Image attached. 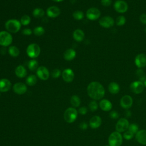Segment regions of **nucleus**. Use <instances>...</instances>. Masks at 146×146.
<instances>
[{"label": "nucleus", "instance_id": "obj_21", "mask_svg": "<svg viewBox=\"0 0 146 146\" xmlns=\"http://www.w3.org/2000/svg\"><path fill=\"white\" fill-rule=\"evenodd\" d=\"M11 87V83L7 79H0V92H5L9 91Z\"/></svg>", "mask_w": 146, "mask_h": 146}, {"label": "nucleus", "instance_id": "obj_16", "mask_svg": "<svg viewBox=\"0 0 146 146\" xmlns=\"http://www.w3.org/2000/svg\"><path fill=\"white\" fill-rule=\"evenodd\" d=\"M13 89L15 93L18 95H22L27 91V88L25 84L21 82H18L14 84Z\"/></svg>", "mask_w": 146, "mask_h": 146}, {"label": "nucleus", "instance_id": "obj_13", "mask_svg": "<svg viewBox=\"0 0 146 146\" xmlns=\"http://www.w3.org/2000/svg\"><path fill=\"white\" fill-rule=\"evenodd\" d=\"M135 64L138 68H143L146 66V55L144 53L137 54L135 58Z\"/></svg>", "mask_w": 146, "mask_h": 146}, {"label": "nucleus", "instance_id": "obj_22", "mask_svg": "<svg viewBox=\"0 0 146 146\" xmlns=\"http://www.w3.org/2000/svg\"><path fill=\"white\" fill-rule=\"evenodd\" d=\"M108 90L111 94L115 95L119 93L120 91V86L117 83L115 82H112L108 84Z\"/></svg>", "mask_w": 146, "mask_h": 146}, {"label": "nucleus", "instance_id": "obj_31", "mask_svg": "<svg viewBox=\"0 0 146 146\" xmlns=\"http://www.w3.org/2000/svg\"><path fill=\"white\" fill-rule=\"evenodd\" d=\"M33 15L35 18H41L44 15V11L40 8H36L33 10Z\"/></svg>", "mask_w": 146, "mask_h": 146}, {"label": "nucleus", "instance_id": "obj_15", "mask_svg": "<svg viewBox=\"0 0 146 146\" xmlns=\"http://www.w3.org/2000/svg\"><path fill=\"white\" fill-rule=\"evenodd\" d=\"M62 76L63 80L67 83L71 82L74 79V72L71 68L64 69L62 73Z\"/></svg>", "mask_w": 146, "mask_h": 146}, {"label": "nucleus", "instance_id": "obj_44", "mask_svg": "<svg viewBox=\"0 0 146 146\" xmlns=\"http://www.w3.org/2000/svg\"><path fill=\"white\" fill-rule=\"evenodd\" d=\"M32 33H33V31L30 29L26 28L22 30V34L25 35H30L32 34Z\"/></svg>", "mask_w": 146, "mask_h": 146}, {"label": "nucleus", "instance_id": "obj_45", "mask_svg": "<svg viewBox=\"0 0 146 146\" xmlns=\"http://www.w3.org/2000/svg\"><path fill=\"white\" fill-rule=\"evenodd\" d=\"M79 127H80V129H82L83 130H85V129H87V128H88V124L86 122L83 121L80 124Z\"/></svg>", "mask_w": 146, "mask_h": 146}, {"label": "nucleus", "instance_id": "obj_5", "mask_svg": "<svg viewBox=\"0 0 146 146\" xmlns=\"http://www.w3.org/2000/svg\"><path fill=\"white\" fill-rule=\"evenodd\" d=\"M26 52L27 55L31 58H37L40 52V49L39 46L36 43L30 44L27 48Z\"/></svg>", "mask_w": 146, "mask_h": 146}, {"label": "nucleus", "instance_id": "obj_42", "mask_svg": "<svg viewBox=\"0 0 146 146\" xmlns=\"http://www.w3.org/2000/svg\"><path fill=\"white\" fill-rule=\"evenodd\" d=\"M139 21L143 25H146V14H141L139 17Z\"/></svg>", "mask_w": 146, "mask_h": 146}, {"label": "nucleus", "instance_id": "obj_14", "mask_svg": "<svg viewBox=\"0 0 146 146\" xmlns=\"http://www.w3.org/2000/svg\"><path fill=\"white\" fill-rule=\"evenodd\" d=\"M36 75L40 79L46 80L49 78L50 73L48 69L46 67L40 66L36 70Z\"/></svg>", "mask_w": 146, "mask_h": 146}, {"label": "nucleus", "instance_id": "obj_28", "mask_svg": "<svg viewBox=\"0 0 146 146\" xmlns=\"http://www.w3.org/2000/svg\"><path fill=\"white\" fill-rule=\"evenodd\" d=\"M70 103L74 107H78L80 104V99L77 95H72L70 99Z\"/></svg>", "mask_w": 146, "mask_h": 146}, {"label": "nucleus", "instance_id": "obj_46", "mask_svg": "<svg viewBox=\"0 0 146 146\" xmlns=\"http://www.w3.org/2000/svg\"><path fill=\"white\" fill-rule=\"evenodd\" d=\"M125 116L128 117H129L131 116V112L129 110H127L125 112Z\"/></svg>", "mask_w": 146, "mask_h": 146}, {"label": "nucleus", "instance_id": "obj_23", "mask_svg": "<svg viewBox=\"0 0 146 146\" xmlns=\"http://www.w3.org/2000/svg\"><path fill=\"white\" fill-rule=\"evenodd\" d=\"M15 74L19 78H23L27 75V71L24 66L22 65L18 66L15 70Z\"/></svg>", "mask_w": 146, "mask_h": 146}, {"label": "nucleus", "instance_id": "obj_35", "mask_svg": "<svg viewBox=\"0 0 146 146\" xmlns=\"http://www.w3.org/2000/svg\"><path fill=\"white\" fill-rule=\"evenodd\" d=\"M31 21L30 17L27 15H23L21 18V23L23 26L28 25Z\"/></svg>", "mask_w": 146, "mask_h": 146}, {"label": "nucleus", "instance_id": "obj_12", "mask_svg": "<svg viewBox=\"0 0 146 146\" xmlns=\"http://www.w3.org/2000/svg\"><path fill=\"white\" fill-rule=\"evenodd\" d=\"M120 104L123 108L128 110L131 108L133 104V99L130 95H125L120 99Z\"/></svg>", "mask_w": 146, "mask_h": 146}, {"label": "nucleus", "instance_id": "obj_49", "mask_svg": "<svg viewBox=\"0 0 146 146\" xmlns=\"http://www.w3.org/2000/svg\"><path fill=\"white\" fill-rule=\"evenodd\" d=\"M144 32L146 33V27L144 28Z\"/></svg>", "mask_w": 146, "mask_h": 146}, {"label": "nucleus", "instance_id": "obj_30", "mask_svg": "<svg viewBox=\"0 0 146 146\" xmlns=\"http://www.w3.org/2000/svg\"><path fill=\"white\" fill-rule=\"evenodd\" d=\"M28 67L32 71H34L37 70L38 68V62L35 59H32V60H30L28 63Z\"/></svg>", "mask_w": 146, "mask_h": 146}, {"label": "nucleus", "instance_id": "obj_3", "mask_svg": "<svg viewBox=\"0 0 146 146\" xmlns=\"http://www.w3.org/2000/svg\"><path fill=\"white\" fill-rule=\"evenodd\" d=\"M108 141L110 146H121L123 143V136L117 131L113 132L109 136Z\"/></svg>", "mask_w": 146, "mask_h": 146}, {"label": "nucleus", "instance_id": "obj_19", "mask_svg": "<svg viewBox=\"0 0 146 146\" xmlns=\"http://www.w3.org/2000/svg\"><path fill=\"white\" fill-rule=\"evenodd\" d=\"M135 137L137 141L142 144L146 145V130H139L135 135Z\"/></svg>", "mask_w": 146, "mask_h": 146}, {"label": "nucleus", "instance_id": "obj_26", "mask_svg": "<svg viewBox=\"0 0 146 146\" xmlns=\"http://www.w3.org/2000/svg\"><path fill=\"white\" fill-rule=\"evenodd\" d=\"M9 54L13 57H17L19 55V50L15 46H11L9 48Z\"/></svg>", "mask_w": 146, "mask_h": 146}, {"label": "nucleus", "instance_id": "obj_6", "mask_svg": "<svg viewBox=\"0 0 146 146\" xmlns=\"http://www.w3.org/2000/svg\"><path fill=\"white\" fill-rule=\"evenodd\" d=\"M13 42V36L6 31L0 32V45L3 47L9 46Z\"/></svg>", "mask_w": 146, "mask_h": 146}, {"label": "nucleus", "instance_id": "obj_51", "mask_svg": "<svg viewBox=\"0 0 146 146\" xmlns=\"http://www.w3.org/2000/svg\"><path fill=\"white\" fill-rule=\"evenodd\" d=\"M0 95H1V94H0Z\"/></svg>", "mask_w": 146, "mask_h": 146}, {"label": "nucleus", "instance_id": "obj_47", "mask_svg": "<svg viewBox=\"0 0 146 146\" xmlns=\"http://www.w3.org/2000/svg\"><path fill=\"white\" fill-rule=\"evenodd\" d=\"M143 83H144V87H146V78H145V79L144 80V82H143Z\"/></svg>", "mask_w": 146, "mask_h": 146}, {"label": "nucleus", "instance_id": "obj_43", "mask_svg": "<svg viewBox=\"0 0 146 146\" xmlns=\"http://www.w3.org/2000/svg\"><path fill=\"white\" fill-rule=\"evenodd\" d=\"M88 110L86 107H81L80 108H79L78 112L81 114V115H86L87 113Z\"/></svg>", "mask_w": 146, "mask_h": 146}, {"label": "nucleus", "instance_id": "obj_48", "mask_svg": "<svg viewBox=\"0 0 146 146\" xmlns=\"http://www.w3.org/2000/svg\"><path fill=\"white\" fill-rule=\"evenodd\" d=\"M52 1H54V2H61V1H63V0H52Z\"/></svg>", "mask_w": 146, "mask_h": 146}, {"label": "nucleus", "instance_id": "obj_11", "mask_svg": "<svg viewBox=\"0 0 146 146\" xmlns=\"http://www.w3.org/2000/svg\"><path fill=\"white\" fill-rule=\"evenodd\" d=\"M144 87L143 82L140 80L134 81L132 82L129 86L131 91L135 94H139L143 92L144 90Z\"/></svg>", "mask_w": 146, "mask_h": 146}, {"label": "nucleus", "instance_id": "obj_32", "mask_svg": "<svg viewBox=\"0 0 146 146\" xmlns=\"http://www.w3.org/2000/svg\"><path fill=\"white\" fill-rule=\"evenodd\" d=\"M72 16L75 19L80 21L84 18V13L80 10H76L73 13Z\"/></svg>", "mask_w": 146, "mask_h": 146}, {"label": "nucleus", "instance_id": "obj_29", "mask_svg": "<svg viewBox=\"0 0 146 146\" xmlns=\"http://www.w3.org/2000/svg\"><path fill=\"white\" fill-rule=\"evenodd\" d=\"M126 23V18L124 16L120 15H119L115 20V23L118 26H123Z\"/></svg>", "mask_w": 146, "mask_h": 146}, {"label": "nucleus", "instance_id": "obj_50", "mask_svg": "<svg viewBox=\"0 0 146 146\" xmlns=\"http://www.w3.org/2000/svg\"><path fill=\"white\" fill-rule=\"evenodd\" d=\"M105 146H110L109 145H105Z\"/></svg>", "mask_w": 146, "mask_h": 146}, {"label": "nucleus", "instance_id": "obj_36", "mask_svg": "<svg viewBox=\"0 0 146 146\" xmlns=\"http://www.w3.org/2000/svg\"><path fill=\"white\" fill-rule=\"evenodd\" d=\"M88 107H89V108H90L91 111L94 112V111H96L98 110V103L96 102V100H92L90 102V103L88 104Z\"/></svg>", "mask_w": 146, "mask_h": 146}, {"label": "nucleus", "instance_id": "obj_8", "mask_svg": "<svg viewBox=\"0 0 146 146\" xmlns=\"http://www.w3.org/2000/svg\"><path fill=\"white\" fill-rule=\"evenodd\" d=\"M115 23V21H114V19L110 15H106L102 17L99 20V25L102 27L106 29H108L113 27Z\"/></svg>", "mask_w": 146, "mask_h": 146}, {"label": "nucleus", "instance_id": "obj_34", "mask_svg": "<svg viewBox=\"0 0 146 146\" xmlns=\"http://www.w3.org/2000/svg\"><path fill=\"white\" fill-rule=\"evenodd\" d=\"M44 29L42 26H37L35 27L33 30V33L36 36H41L44 34Z\"/></svg>", "mask_w": 146, "mask_h": 146}, {"label": "nucleus", "instance_id": "obj_27", "mask_svg": "<svg viewBox=\"0 0 146 146\" xmlns=\"http://www.w3.org/2000/svg\"><path fill=\"white\" fill-rule=\"evenodd\" d=\"M37 82V78L35 75H29L26 80V83L27 85L30 86H34Z\"/></svg>", "mask_w": 146, "mask_h": 146}, {"label": "nucleus", "instance_id": "obj_9", "mask_svg": "<svg viewBox=\"0 0 146 146\" xmlns=\"http://www.w3.org/2000/svg\"><path fill=\"white\" fill-rule=\"evenodd\" d=\"M129 125V121L126 118L121 117L119 119L116 124V130L119 132H123L128 130Z\"/></svg>", "mask_w": 146, "mask_h": 146}, {"label": "nucleus", "instance_id": "obj_40", "mask_svg": "<svg viewBox=\"0 0 146 146\" xmlns=\"http://www.w3.org/2000/svg\"><path fill=\"white\" fill-rule=\"evenodd\" d=\"M109 116L112 119H116L119 117V113L116 111H112L110 112Z\"/></svg>", "mask_w": 146, "mask_h": 146}, {"label": "nucleus", "instance_id": "obj_39", "mask_svg": "<svg viewBox=\"0 0 146 146\" xmlns=\"http://www.w3.org/2000/svg\"><path fill=\"white\" fill-rule=\"evenodd\" d=\"M61 74V71L59 69H54L52 71V73H51V75H52V77H53L54 78H59Z\"/></svg>", "mask_w": 146, "mask_h": 146}, {"label": "nucleus", "instance_id": "obj_25", "mask_svg": "<svg viewBox=\"0 0 146 146\" xmlns=\"http://www.w3.org/2000/svg\"><path fill=\"white\" fill-rule=\"evenodd\" d=\"M73 38L76 41L81 42L84 38V33L81 29H76L73 33Z\"/></svg>", "mask_w": 146, "mask_h": 146}, {"label": "nucleus", "instance_id": "obj_7", "mask_svg": "<svg viewBox=\"0 0 146 146\" xmlns=\"http://www.w3.org/2000/svg\"><path fill=\"white\" fill-rule=\"evenodd\" d=\"M113 9L117 13L123 14L128 11V5L124 0H116L113 3Z\"/></svg>", "mask_w": 146, "mask_h": 146}, {"label": "nucleus", "instance_id": "obj_20", "mask_svg": "<svg viewBox=\"0 0 146 146\" xmlns=\"http://www.w3.org/2000/svg\"><path fill=\"white\" fill-rule=\"evenodd\" d=\"M99 107L103 111H110L112 108V104L111 102L106 99H102L99 104Z\"/></svg>", "mask_w": 146, "mask_h": 146}, {"label": "nucleus", "instance_id": "obj_33", "mask_svg": "<svg viewBox=\"0 0 146 146\" xmlns=\"http://www.w3.org/2000/svg\"><path fill=\"white\" fill-rule=\"evenodd\" d=\"M136 75L139 78V80L141 81V82H144V80L145 79L146 77H145V73L144 72V71L142 70V68H138L137 70H136Z\"/></svg>", "mask_w": 146, "mask_h": 146}, {"label": "nucleus", "instance_id": "obj_37", "mask_svg": "<svg viewBox=\"0 0 146 146\" xmlns=\"http://www.w3.org/2000/svg\"><path fill=\"white\" fill-rule=\"evenodd\" d=\"M128 130L130 132H131L134 135H136V133L139 131V126H138V125H137L136 124H135V123L131 124L129 125Z\"/></svg>", "mask_w": 146, "mask_h": 146}, {"label": "nucleus", "instance_id": "obj_24", "mask_svg": "<svg viewBox=\"0 0 146 146\" xmlns=\"http://www.w3.org/2000/svg\"><path fill=\"white\" fill-rule=\"evenodd\" d=\"M76 56V52L72 48H68L66 50L63 54V57L66 60H71Z\"/></svg>", "mask_w": 146, "mask_h": 146}, {"label": "nucleus", "instance_id": "obj_10", "mask_svg": "<svg viewBox=\"0 0 146 146\" xmlns=\"http://www.w3.org/2000/svg\"><path fill=\"white\" fill-rule=\"evenodd\" d=\"M86 17L90 21H95L99 19L101 15V12L96 7H91L88 9L86 14Z\"/></svg>", "mask_w": 146, "mask_h": 146}, {"label": "nucleus", "instance_id": "obj_17", "mask_svg": "<svg viewBox=\"0 0 146 146\" xmlns=\"http://www.w3.org/2000/svg\"><path fill=\"white\" fill-rule=\"evenodd\" d=\"M102 124V119L99 116L95 115L92 116L89 121V125L92 129L99 128Z\"/></svg>", "mask_w": 146, "mask_h": 146}, {"label": "nucleus", "instance_id": "obj_1", "mask_svg": "<svg viewBox=\"0 0 146 146\" xmlns=\"http://www.w3.org/2000/svg\"><path fill=\"white\" fill-rule=\"evenodd\" d=\"M88 95L93 100H98L102 99L105 95V89L103 85L96 81L89 83L87 87Z\"/></svg>", "mask_w": 146, "mask_h": 146}, {"label": "nucleus", "instance_id": "obj_18", "mask_svg": "<svg viewBox=\"0 0 146 146\" xmlns=\"http://www.w3.org/2000/svg\"><path fill=\"white\" fill-rule=\"evenodd\" d=\"M60 13V9L55 6H50L46 11V14L47 16L50 18H55L59 15Z\"/></svg>", "mask_w": 146, "mask_h": 146}, {"label": "nucleus", "instance_id": "obj_41", "mask_svg": "<svg viewBox=\"0 0 146 146\" xmlns=\"http://www.w3.org/2000/svg\"><path fill=\"white\" fill-rule=\"evenodd\" d=\"M100 2L104 7H108L112 4V0H101Z\"/></svg>", "mask_w": 146, "mask_h": 146}, {"label": "nucleus", "instance_id": "obj_38", "mask_svg": "<svg viewBox=\"0 0 146 146\" xmlns=\"http://www.w3.org/2000/svg\"><path fill=\"white\" fill-rule=\"evenodd\" d=\"M133 136H134V134L128 130H127L126 131H125L123 135V138H124L125 140H127L132 139L133 137Z\"/></svg>", "mask_w": 146, "mask_h": 146}, {"label": "nucleus", "instance_id": "obj_2", "mask_svg": "<svg viewBox=\"0 0 146 146\" xmlns=\"http://www.w3.org/2000/svg\"><path fill=\"white\" fill-rule=\"evenodd\" d=\"M5 28L9 33H16L19 31L21 27V23L17 19H11L5 23Z\"/></svg>", "mask_w": 146, "mask_h": 146}, {"label": "nucleus", "instance_id": "obj_4", "mask_svg": "<svg viewBox=\"0 0 146 146\" xmlns=\"http://www.w3.org/2000/svg\"><path fill=\"white\" fill-rule=\"evenodd\" d=\"M78 117V111L73 107L68 108L64 113V119L68 123L74 122Z\"/></svg>", "mask_w": 146, "mask_h": 146}]
</instances>
